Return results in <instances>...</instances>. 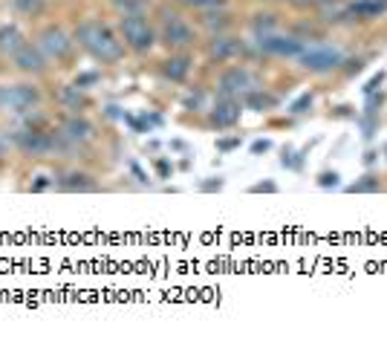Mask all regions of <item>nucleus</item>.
Wrapping results in <instances>:
<instances>
[{
    "mask_svg": "<svg viewBox=\"0 0 387 338\" xmlns=\"http://www.w3.org/2000/svg\"><path fill=\"white\" fill-rule=\"evenodd\" d=\"M119 35L124 40V47L136 53V55H148L156 44V26L148 21L145 12H127V15H119Z\"/></svg>",
    "mask_w": 387,
    "mask_h": 338,
    "instance_id": "4",
    "label": "nucleus"
},
{
    "mask_svg": "<svg viewBox=\"0 0 387 338\" xmlns=\"http://www.w3.org/2000/svg\"><path fill=\"white\" fill-rule=\"evenodd\" d=\"M72 38H75V44L87 53L93 61H99L104 67L119 64L124 58V50H127L121 35H116L104 21H96V18H84L75 26Z\"/></svg>",
    "mask_w": 387,
    "mask_h": 338,
    "instance_id": "1",
    "label": "nucleus"
},
{
    "mask_svg": "<svg viewBox=\"0 0 387 338\" xmlns=\"http://www.w3.org/2000/svg\"><path fill=\"white\" fill-rule=\"evenodd\" d=\"M180 6L194 9V12H205V9H223L229 6V0H177Z\"/></svg>",
    "mask_w": 387,
    "mask_h": 338,
    "instance_id": "22",
    "label": "nucleus"
},
{
    "mask_svg": "<svg viewBox=\"0 0 387 338\" xmlns=\"http://www.w3.org/2000/svg\"><path fill=\"white\" fill-rule=\"evenodd\" d=\"M240 102H243V107H249V110H257V113H263V110H272V107H278V99H275L272 93H266L263 87H257V90L246 93Z\"/></svg>",
    "mask_w": 387,
    "mask_h": 338,
    "instance_id": "19",
    "label": "nucleus"
},
{
    "mask_svg": "<svg viewBox=\"0 0 387 338\" xmlns=\"http://www.w3.org/2000/svg\"><path fill=\"white\" fill-rule=\"evenodd\" d=\"M251 151H254V153H261V151H269V142H266V139H263V142H254V145H251Z\"/></svg>",
    "mask_w": 387,
    "mask_h": 338,
    "instance_id": "33",
    "label": "nucleus"
},
{
    "mask_svg": "<svg viewBox=\"0 0 387 338\" xmlns=\"http://www.w3.org/2000/svg\"><path fill=\"white\" fill-rule=\"evenodd\" d=\"M295 61L300 64V70L315 72V75H327L332 70H341L347 58H344V53L338 47L318 44V47H304V53H300Z\"/></svg>",
    "mask_w": 387,
    "mask_h": 338,
    "instance_id": "6",
    "label": "nucleus"
},
{
    "mask_svg": "<svg viewBox=\"0 0 387 338\" xmlns=\"http://www.w3.org/2000/svg\"><path fill=\"white\" fill-rule=\"evenodd\" d=\"M44 104V93L35 81H15L0 84V113L6 116H32Z\"/></svg>",
    "mask_w": 387,
    "mask_h": 338,
    "instance_id": "3",
    "label": "nucleus"
},
{
    "mask_svg": "<svg viewBox=\"0 0 387 338\" xmlns=\"http://www.w3.org/2000/svg\"><path fill=\"white\" fill-rule=\"evenodd\" d=\"M381 81H384V72H378V75H376V78H373V81L367 84V87H364V90H367V93H376V90H378V84H381Z\"/></svg>",
    "mask_w": 387,
    "mask_h": 338,
    "instance_id": "31",
    "label": "nucleus"
},
{
    "mask_svg": "<svg viewBox=\"0 0 387 338\" xmlns=\"http://www.w3.org/2000/svg\"><path fill=\"white\" fill-rule=\"evenodd\" d=\"M251 191H254V194H261V191L275 194V191H278V185H275V182H257V185H251Z\"/></svg>",
    "mask_w": 387,
    "mask_h": 338,
    "instance_id": "30",
    "label": "nucleus"
},
{
    "mask_svg": "<svg viewBox=\"0 0 387 338\" xmlns=\"http://www.w3.org/2000/svg\"><path fill=\"white\" fill-rule=\"evenodd\" d=\"M261 87V78H257L249 67L243 64H234V67H226L220 75H217V96H231V99H243L246 93Z\"/></svg>",
    "mask_w": 387,
    "mask_h": 338,
    "instance_id": "7",
    "label": "nucleus"
},
{
    "mask_svg": "<svg viewBox=\"0 0 387 338\" xmlns=\"http://www.w3.org/2000/svg\"><path fill=\"white\" fill-rule=\"evenodd\" d=\"M257 50L269 58H298L304 53V40L295 38V35H280V32H266V35H257Z\"/></svg>",
    "mask_w": 387,
    "mask_h": 338,
    "instance_id": "8",
    "label": "nucleus"
},
{
    "mask_svg": "<svg viewBox=\"0 0 387 338\" xmlns=\"http://www.w3.org/2000/svg\"><path fill=\"white\" fill-rule=\"evenodd\" d=\"M197 23L200 29H205L208 35H223L231 29V12L223 6V9H205L197 15Z\"/></svg>",
    "mask_w": 387,
    "mask_h": 338,
    "instance_id": "16",
    "label": "nucleus"
},
{
    "mask_svg": "<svg viewBox=\"0 0 387 338\" xmlns=\"http://www.w3.org/2000/svg\"><path fill=\"white\" fill-rule=\"evenodd\" d=\"M99 81V72H81V75H75V87H81V90H87L90 84H96Z\"/></svg>",
    "mask_w": 387,
    "mask_h": 338,
    "instance_id": "25",
    "label": "nucleus"
},
{
    "mask_svg": "<svg viewBox=\"0 0 387 338\" xmlns=\"http://www.w3.org/2000/svg\"><path fill=\"white\" fill-rule=\"evenodd\" d=\"M12 67L21 72V75H29V78H40L47 70H50V58L40 53V47L35 44V40H26V44L9 58Z\"/></svg>",
    "mask_w": 387,
    "mask_h": 338,
    "instance_id": "10",
    "label": "nucleus"
},
{
    "mask_svg": "<svg viewBox=\"0 0 387 338\" xmlns=\"http://www.w3.org/2000/svg\"><path fill=\"white\" fill-rule=\"evenodd\" d=\"M223 188V180H217V182H205L202 185V191H220Z\"/></svg>",
    "mask_w": 387,
    "mask_h": 338,
    "instance_id": "32",
    "label": "nucleus"
},
{
    "mask_svg": "<svg viewBox=\"0 0 387 338\" xmlns=\"http://www.w3.org/2000/svg\"><path fill=\"white\" fill-rule=\"evenodd\" d=\"M110 4L119 9V15H127V12H145V0H110Z\"/></svg>",
    "mask_w": 387,
    "mask_h": 338,
    "instance_id": "23",
    "label": "nucleus"
},
{
    "mask_svg": "<svg viewBox=\"0 0 387 338\" xmlns=\"http://www.w3.org/2000/svg\"><path fill=\"white\" fill-rule=\"evenodd\" d=\"M58 133L72 145V148H81V145H90L96 139V124L84 116V113H70L64 121H61V128Z\"/></svg>",
    "mask_w": 387,
    "mask_h": 338,
    "instance_id": "11",
    "label": "nucleus"
},
{
    "mask_svg": "<svg viewBox=\"0 0 387 338\" xmlns=\"http://www.w3.org/2000/svg\"><path fill=\"white\" fill-rule=\"evenodd\" d=\"M318 185H324V188L338 185V174H335V171H332V174H329V171H327V174H321V177H318Z\"/></svg>",
    "mask_w": 387,
    "mask_h": 338,
    "instance_id": "28",
    "label": "nucleus"
},
{
    "mask_svg": "<svg viewBox=\"0 0 387 338\" xmlns=\"http://www.w3.org/2000/svg\"><path fill=\"white\" fill-rule=\"evenodd\" d=\"M55 99H58V104H61L64 110H70V113H84V110L90 107L87 93H84L81 87H75V84H64Z\"/></svg>",
    "mask_w": 387,
    "mask_h": 338,
    "instance_id": "17",
    "label": "nucleus"
},
{
    "mask_svg": "<svg viewBox=\"0 0 387 338\" xmlns=\"http://www.w3.org/2000/svg\"><path fill=\"white\" fill-rule=\"evenodd\" d=\"M23 44H26V35L15 23L0 26V58H12Z\"/></svg>",
    "mask_w": 387,
    "mask_h": 338,
    "instance_id": "18",
    "label": "nucleus"
},
{
    "mask_svg": "<svg viewBox=\"0 0 387 338\" xmlns=\"http://www.w3.org/2000/svg\"><path fill=\"white\" fill-rule=\"evenodd\" d=\"M387 12V0H353L344 6V21H373Z\"/></svg>",
    "mask_w": 387,
    "mask_h": 338,
    "instance_id": "14",
    "label": "nucleus"
},
{
    "mask_svg": "<svg viewBox=\"0 0 387 338\" xmlns=\"http://www.w3.org/2000/svg\"><path fill=\"white\" fill-rule=\"evenodd\" d=\"M35 44L40 47V53H44L47 58H50V64H64V61H70L72 58V53H75V38L64 29V26H58V23H50V26H44L38 35H35Z\"/></svg>",
    "mask_w": 387,
    "mask_h": 338,
    "instance_id": "5",
    "label": "nucleus"
},
{
    "mask_svg": "<svg viewBox=\"0 0 387 338\" xmlns=\"http://www.w3.org/2000/svg\"><path fill=\"white\" fill-rule=\"evenodd\" d=\"M243 116V102L240 99H231V96H217V102L211 104L208 110V124L217 131H229L240 121Z\"/></svg>",
    "mask_w": 387,
    "mask_h": 338,
    "instance_id": "12",
    "label": "nucleus"
},
{
    "mask_svg": "<svg viewBox=\"0 0 387 338\" xmlns=\"http://www.w3.org/2000/svg\"><path fill=\"white\" fill-rule=\"evenodd\" d=\"M55 191H64V194H90V191H99V182L87 171L67 168V171L55 174Z\"/></svg>",
    "mask_w": 387,
    "mask_h": 338,
    "instance_id": "13",
    "label": "nucleus"
},
{
    "mask_svg": "<svg viewBox=\"0 0 387 338\" xmlns=\"http://www.w3.org/2000/svg\"><path fill=\"white\" fill-rule=\"evenodd\" d=\"M15 145H12V136H6V133H0V162H4L6 156H9V151H12Z\"/></svg>",
    "mask_w": 387,
    "mask_h": 338,
    "instance_id": "27",
    "label": "nucleus"
},
{
    "mask_svg": "<svg viewBox=\"0 0 387 338\" xmlns=\"http://www.w3.org/2000/svg\"><path fill=\"white\" fill-rule=\"evenodd\" d=\"M246 53H249L246 40L237 38V35H229V32H223V35H211V40L205 44V58H208L211 64L237 61V58H243Z\"/></svg>",
    "mask_w": 387,
    "mask_h": 338,
    "instance_id": "9",
    "label": "nucleus"
},
{
    "mask_svg": "<svg viewBox=\"0 0 387 338\" xmlns=\"http://www.w3.org/2000/svg\"><path fill=\"white\" fill-rule=\"evenodd\" d=\"M307 107H312V93H304L295 104H292V113H307Z\"/></svg>",
    "mask_w": 387,
    "mask_h": 338,
    "instance_id": "26",
    "label": "nucleus"
},
{
    "mask_svg": "<svg viewBox=\"0 0 387 338\" xmlns=\"http://www.w3.org/2000/svg\"><path fill=\"white\" fill-rule=\"evenodd\" d=\"M251 29H254V35L275 32V29H278V15H272V12H257V15H251Z\"/></svg>",
    "mask_w": 387,
    "mask_h": 338,
    "instance_id": "21",
    "label": "nucleus"
},
{
    "mask_svg": "<svg viewBox=\"0 0 387 338\" xmlns=\"http://www.w3.org/2000/svg\"><path fill=\"white\" fill-rule=\"evenodd\" d=\"M263 4H269V0H263Z\"/></svg>",
    "mask_w": 387,
    "mask_h": 338,
    "instance_id": "35",
    "label": "nucleus"
},
{
    "mask_svg": "<svg viewBox=\"0 0 387 338\" xmlns=\"http://www.w3.org/2000/svg\"><path fill=\"white\" fill-rule=\"evenodd\" d=\"M347 191L353 194H364V191H378V180L376 177H361V182H353Z\"/></svg>",
    "mask_w": 387,
    "mask_h": 338,
    "instance_id": "24",
    "label": "nucleus"
},
{
    "mask_svg": "<svg viewBox=\"0 0 387 338\" xmlns=\"http://www.w3.org/2000/svg\"><path fill=\"white\" fill-rule=\"evenodd\" d=\"M156 38L168 53H188L191 47H197V29L177 9H168V6L159 9Z\"/></svg>",
    "mask_w": 387,
    "mask_h": 338,
    "instance_id": "2",
    "label": "nucleus"
},
{
    "mask_svg": "<svg viewBox=\"0 0 387 338\" xmlns=\"http://www.w3.org/2000/svg\"><path fill=\"white\" fill-rule=\"evenodd\" d=\"M12 9L23 18H38L47 9V0H12Z\"/></svg>",
    "mask_w": 387,
    "mask_h": 338,
    "instance_id": "20",
    "label": "nucleus"
},
{
    "mask_svg": "<svg viewBox=\"0 0 387 338\" xmlns=\"http://www.w3.org/2000/svg\"><path fill=\"white\" fill-rule=\"evenodd\" d=\"M156 168H159V174H162V177L168 174V162H162V159H159V162H156Z\"/></svg>",
    "mask_w": 387,
    "mask_h": 338,
    "instance_id": "34",
    "label": "nucleus"
},
{
    "mask_svg": "<svg viewBox=\"0 0 387 338\" xmlns=\"http://www.w3.org/2000/svg\"><path fill=\"white\" fill-rule=\"evenodd\" d=\"M191 55L188 53H170L165 61H162V75L168 78V81H174V84H182L185 78H188V72H191Z\"/></svg>",
    "mask_w": 387,
    "mask_h": 338,
    "instance_id": "15",
    "label": "nucleus"
},
{
    "mask_svg": "<svg viewBox=\"0 0 387 338\" xmlns=\"http://www.w3.org/2000/svg\"><path fill=\"white\" fill-rule=\"evenodd\" d=\"M295 6H324V4H332V0H289Z\"/></svg>",
    "mask_w": 387,
    "mask_h": 338,
    "instance_id": "29",
    "label": "nucleus"
}]
</instances>
